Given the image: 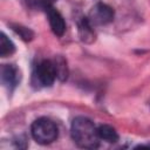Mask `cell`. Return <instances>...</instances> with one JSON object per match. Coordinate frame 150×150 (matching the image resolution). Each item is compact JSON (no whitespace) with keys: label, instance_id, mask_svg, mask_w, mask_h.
<instances>
[{"label":"cell","instance_id":"52a82bcc","mask_svg":"<svg viewBox=\"0 0 150 150\" xmlns=\"http://www.w3.org/2000/svg\"><path fill=\"white\" fill-rule=\"evenodd\" d=\"M79 34L83 42L90 43L94 41V39H95L94 26L90 23L88 18H82L79 21Z\"/></svg>","mask_w":150,"mask_h":150},{"label":"cell","instance_id":"7c38bea8","mask_svg":"<svg viewBox=\"0 0 150 150\" xmlns=\"http://www.w3.org/2000/svg\"><path fill=\"white\" fill-rule=\"evenodd\" d=\"M13 29H14L23 40H26V41H28V40H30V39L33 38V32H32L30 29L26 28V27H22V26H13Z\"/></svg>","mask_w":150,"mask_h":150},{"label":"cell","instance_id":"277c9868","mask_svg":"<svg viewBox=\"0 0 150 150\" xmlns=\"http://www.w3.org/2000/svg\"><path fill=\"white\" fill-rule=\"evenodd\" d=\"M114 9L103 2L96 4L89 12L88 20L93 26H102V25H108L114 20Z\"/></svg>","mask_w":150,"mask_h":150},{"label":"cell","instance_id":"8fae6325","mask_svg":"<svg viewBox=\"0 0 150 150\" xmlns=\"http://www.w3.org/2000/svg\"><path fill=\"white\" fill-rule=\"evenodd\" d=\"M55 63V68H56V73H57V77H60L61 80L67 77V67H66V62L62 59H59L56 61H54Z\"/></svg>","mask_w":150,"mask_h":150},{"label":"cell","instance_id":"5b68a950","mask_svg":"<svg viewBox=\"0 0 150 150\" xmlns=\"http://www.w3.org/2000/svg\"><path fill=\"white\" fill-rule=\"evenodd\" d=\"M0 76L4 86L8 90H13L21 80L20 70L14 64H2L0 70Z\"/></svg>","mask_w":150,"mask_h":150},{"label":"cell","instance_id":"6da1fadb","mask_svg":"<svg viewBox=\"0 0 150 150\" xmlns=\"http://www.w3.org/2000/svg\"><path fill=\"white\" fill-rule=\"evenodd\" d=\"M71 137L74 142L84 149H95L100 145L97 127L87 117L79 116L71 122Z\"/></svg>","mask_w":150,"mask_h":150},{"label":"cell","instance_id":"3957f363","mask_svg":"<svg viewBox=\"0 0 150 150\" xmlns=\"http://www.w3.org/2000/svg\"><path fill=\"white\" fill-rule=\"evenodd\" d=\"M34 77L36 79V82H39V84L43 87H50L57 77L54 61L42 60L41 62H39L35 67Z\"/></svg>","mask_w":150,"mask_h":150},{"label":"cell","instance_id":"ba28073f","mask_svg":"<svg viewBox=\"0 0 150 150\" xmlns=\"http://www.w3.org/2000/svg\"><path fill=\"white\" fill-rule=\"evenodd\" d=\"M97 132H98L100 139H103L105 142L115 143V142L118 141V134L111 125L101 124V125L97 127Z\"/></svg>","mask_w":150,"mask_h":150},{"label":"cell","instance_id":"30bf717a","mask_svg":"<svg viewBox=\"0 0 150 150\" xmlns=\"http://www.w3.org/2000/svg\"><path fill=\"white\" fill-rule=\"evenodd\" d=\"M56 0H26L27 5L34 9H43L46 11L47 8L52 7Z\"/></svg>","mask_w":150,"mask_h":150},{"label":"cell","instance_id":"7a4b0ae2","mask_svg":"<svg viewBox=\"0 0 150 150\" xmlns=\"http://www.w3.org/2000/svg\"><path fill=\"white\" fill-rule=\"evenodd\" d=\"M30 132L35 142L40 144L53 143L59 136V129L56 124L47 117H40L32 124Z\"/></svg>","mask_w":150,"mask_h":150},{"label":"cell","instance_id":"8992f818","mask_svg":"<svg viewBox=\"0 0 150 150\" xmlns=\"http://www.w3.org/2000/svg\"><path fill=\"white\" fill-rule=\"evenodd\" d=\"M46 14H47L52 32L57 36H62L66 32V22L61 13L56 8H54V6H52L46 9Z\"/></svg>","mask_w":150,"mask_h":150},{"label":"cell","instance_id":"9c48e42d","mask_svg":"<svg viewBox=\"0 0 150 150\" xmlns=\"http://www.w3.org/2000/svg\"><path fill=\"white\" fill-rule=\"evenodd\" d=\"M14 52H15V45L13 43V41L5 33H1L0 34V56L7 57L12 55Z\"/></svg>","mask_w":150,"mask_h":150}]
</instances>
